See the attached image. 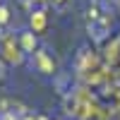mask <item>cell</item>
<instances>
[{"label":"cell","mask_w":120,"mask_h":120,"mask_svg":"<svg viewBox=\"0 0 120 120\" xmlns=\"http://www.w3.org/2000/svg\"><path fill=\"white\" fill-rule=\"evenodd\" d=\"M19 41H22V48H24L26 53H34V48H36V36H34V34L24 31L22 36H19Z\"/></svg>","instance_id":"cell-1"},{"label":"cell","mask_w":120,"mask_h":120,"mask_svg":"<svg viewBox=\"0 0 120 120\" xmlns=\"http://www.w3.org/2000/svg\"><path fill=\"white\" fill-rule=\"evenodd\" d=\"M0 79H3V63H0Z\"/></svg>","instance_id":"cell-4"},{"label":"cell","mask_w":120,"mask_h":120,"mask_svg":"<svg viewBox=\"0 0 120 120\" xmlns=\"http://www.w3.org/2000/svg\"><path fill=\"white\" fill-rule=\"evenodd\" d=\"M0 22H7V10L0 7Z\"/></svg>","instance_id":"cell-3"},{"label":"cell","mask_w":120,"mask_h":120,"mask_svg":"<svg viewBox=\"0 0 120 120\" xmlns=\"http://www.w3.org/2000/svg\"><path fill=\"white\" fill-rule=\"evenodd\" d=\"M34 58L38 60V67H41V72H51V63L46 60V55H43V53H34Z\"/></svg>","instance_id":"cell-2"}]
</instances>
